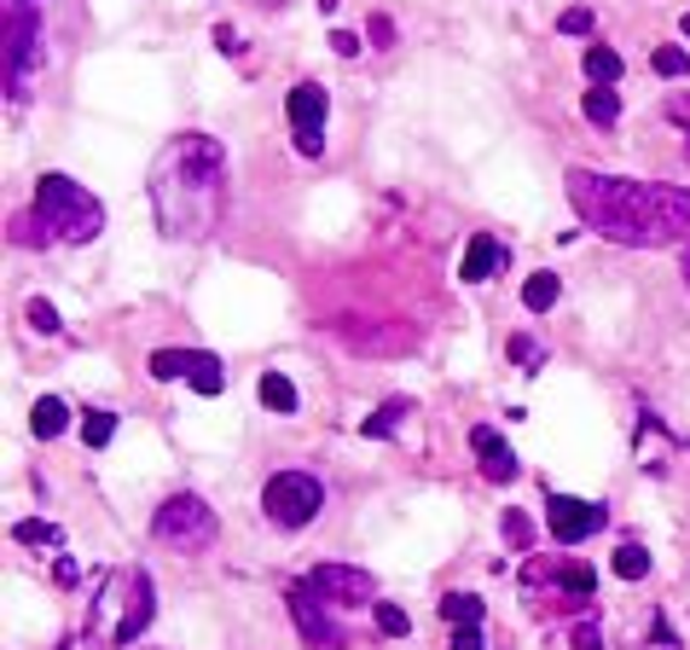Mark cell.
I'll use <instances>...</instances> for the list:
<instances>
[{
    "mask_svg": "<svg viewBox=\"0 0 690 650\" xmlns=\"http://www.w3.org/2000/svg\"><path fill=\"white\" fill-rule=\"evenodd\" d=\"M337 337L360 355H406L412 349V332H406V325H395V332H365V320H342Z\"/></svg>",
    "mask_w": 690,
    "mask_h": 650,
    "instance_id": "cell-13",
    "label": "cell"
},
{
    "mask_svg": "<svg viewBox=\"0 0 690 650\" xmlns=\"http://www.w3.org/2000/svg\"><path fill=\"white\" fill-rule=\"evenodd\" d=\"M545 528H552L557 546H580L586 535H598V528H603V505L575 500V494H552V500H545Z\"/></svg>",
    "mask_w": 690,
    "mask_h": 650,
    "instance_id": "cell-10",
    "label": "cell"
},
{
    "mask_svg": "<svg viewBox=\"0 0 690 650\" xmlns=\"http://www.w3.org/2000/svg\"><path fill=\"white\" fill-rule=\"evenodd\" d=\"M7 238H12V244H24V250H41V244H53L47 221H41L35 210H30V215H12V221H7Z\"/></svg>",
    "mask_w": 690,
    "mask_h": 650,
    "instance_id": "cell-20",
    "label": "cell"
},
{
    "mask_svg": "<svg viewBox=\"0 0 690 650\" xmlns=\"http://www.w3.org/2000/svg\"><path fill=\"white\" fill-rule=\"evenodd\" d=\"M151 616H157V586H151L146 569H134V581H128V609H122V621H116L111 645H116V650H128L139 634H146V621H151Z\"/></svg>",
    "mask_w": 690,
    "mask_h": 650,
    "instance_id": "cell-11",
    "label": "cell"
},
{
    "mask_svg": "<svg viewBox=\"0 0 690 650\" xmlns=\"http://www.w3.org/2000/svg\"><path fill=\"white\" fill-rule=\"evenodd\" d=\"M453 650H482V627H453Z\"/></svg>",
    "mask_w": 690,
    "mask_h": 650,
    "instance_id": "cell-37",
    "label": "cell"
},
{
    "mask_svg": "<svg viewBox=\"0 0 690 650\" xmlns=\"http://www.w3.org/2000/svg\"><path fill=\"white\" fill-rule=\"evenodd\" d=\"M151 540L174 546V552H210L220 540V517L210 512V500H197V494H169L151 512Z\"/></svg>",
    "mask_w": 690,
    "mask_h": 650,
    "instance_id": "cell-4",
    "label": "cell"
},
{
    "mask_svg": "<svg viewBox=\"0 0 690 650\" xmlns=\"http://www.w3.org/2000/svg\"><path fill=\"white\" fill-rule=\"evenodd\" d=\"M505 349H511V360H517V366H545V349H540L534 337H522V332H517L511 343H505Z\"/></svg>",
    "mask_w": 690,
    "mask_h": 650,
    "instance_id": "cell-32",
    "label": "cell"
},
{
    "mask_svg": "<svg viewBox=\"0 0 690 650\" xmlns=\"http://www.w3.org/2000/svg\"><path fill=\"white\" fill-rule=\"evenodd\" d=\"M284 604H291V621H296V634H302V645H308V650H349V634H342V621H337L342 609L325 604L314 586H308V575L291 581Z\"/></svg>",
    "mask_w": 690,
    "mask_h": 650,
    "instance_id": "cell-7",
    "label": "cell"
},
{
    "mask_svg": "<svg viewBox=\"0 0 690 650\" xmlns=\"http://www.w3.org/2000/svg\"><path fill=\"white\" fill-rule=\"evenodd\" d=\"M308 586L325 598V604H337V609H360V604H377V581H372V569H354V563H319Z\"/></svg>",
    "mask_w": 690,
    "mask_h": 650,
    "instance_id": "cell-9",
    "label": "cell"
},
{
    "mask_svg": "<svg viewBox=\"0 0 690 650\" xmlns=\"http://www.w3.org/2000/svg\"><path fill=\"white\" fill-rule=\"evenodd\" d=\"M649 70H656V76H667V81H674V76H685V70H690V47H667V41H661V47L649 53Z\"/></svg>",
    "mask_w": 690,
    "mask_h": 650,
    "instance_id": "cell-26",
    "label": "cell"
},
{
    "mask_svg": "<svg viewBox=\"0 0 690 650\" xmlns=\"http://www.w3.org/2000/svg\"><path fill=\"white\" fill-rule=\"evenodd\" d=\"M261 512H268L273 528H308L325 512V488L308 471H279L261 488Z\"/></svg>",
    "mask_w": 690,
    "mask_h": 650,
    "instance_id": "cell-5",
    "label": "cell"
},
{
    "mask_svg": "<svg viewBox=\"0 0 690 650\" xmlns=\"http://www.w3.org/2000/svg\"><path fill=\"white\" fill-rule=\"evenodd\" d=\"M499 261H505L499 238H494V233H476L471 250H464V261H459V279H464V284H482V279L499 273Z\"/></svg>",
    "mask_w": 690,
    "mask_h": 650,
    "instance_id": "cell-14",
    "label": "cell"
},
{
    "mask_svg": "<svg viewBox=\"0 0 690 650\" xmlns=\"http://www.w3.org/2000/svg\"><path fill=\"white\" fill-rule=\"evenodd\" d=\"M70 418H76V413H70L58 395H41V401L30 406V436H35V441H53V436L70 430Z\"/></svg>",
    "mask_w": 690,
    "mask_h": 650,
    "instance_id": "cell-15",
    "label": "cell"
},
{
    "mask_svg": "<svg viewBox=\"0 0 690 650\" xmlns=\"http://www.w3.org/2000/svg\"><path fill=\"white\" fill-rule=\"evenodd\" d=\"M661 116H667V122H679V128H685V157H690V93H674V99L661 105Z\"/></svg>",
    "mask_w": 690,
    "mask_h": 650,
    "instance_id": "cell-33",
    "label": "cell"
},
{
    "mask_svg": "<svg viewBox=\"0 0 690 650\" xmlns=\"http://www.w3.org/2000/svg\"><path fill=\"white\" fill-rule=\"evenodd\" d=\"M557 296H563V279H557V273H528V284H522L528 314H552Z\"/></svg>",
    "mask_w": 690,
    "mask_h": 650,
    "instance_id": "cell-16",
    "label": "cell"
},
{
    "mask_svg": "<svg viewBox=\"0 0 690 650\" xmlns=\"http://www.w3.org/2000/svg\"><path fill=\"white\" fill-rule=\"evenodd\" d=\"M568 203L592 233L626 250H661V244L690 238V192L667 180H626L598 169H568Z\"/></svg>",
    "mask_w": 690,
    "mask_h": 650,
    "instance_id": "cell-1",
    "label": "cell"
},
{
    "mask_svg": "<svg viewBox=\"0 0 690 650\" xmlns=\"http://www.w3.org/2000/svg\"><path fill=\"white\" fill-rule=\"evenodd\" d=\"M12 540H18V546H65V535H58L53 523H18Z\"/></svg>",
    "mask_w": 690,
    "mask_h": 650,
    "instance_id": "cell-30",
    "label": "cell"
},
{
    "mask_svg": "<svg viewBox=\"0 0 690 650\" xmlns=\"http://www.w3.org/2000/svg\"><path fill=\"white\" fill-rule=\"evenodd\" d=\"M505 540H511V546H522V552H528V546H534V523H528L522 512H505Z\"/></svg>",
    "mask_w": 690,
    "mask_h": 650,
    "instance_id": "cell-31",
    "label": "cell"
},
{
    "mask_svg": "<svg viewBox=\"0 0 690 650\" xmlns=\"http://www.w3.org/2000/svg\"><path fill=\"white\" fill-rule=\"evenodd\" d=\"M406 413H412V401H389V406H377V413L360 424V436H372V441H377V436H395V424H400Z\"/></svg>",
    "mask_w": 690,
    "mask_h": 650,
    "instance_id": "cell-22",
    "label": "cell"
},
{
    "mask_svg": "<svg viewBox=\"0 0 690 650\" xmlns=\"http://www.w3.org/2000/svg\"><path fill=\"white\" fill-rule=\"evenodd\" d=\"M557 30H563V35H586V30H592V12H586V7H568V12L557 18Z\"/></svg>",
    "mask_w": 690,
    "mask_h": 650,
    "instance_id": "cell-34",
    "label": "cell"
},
{
    "mask_svg": "<svg viewBox=\"0 0 690 650\" xmlns=\"http://www.w3.org/2000/svg\"><path fill=\"white\" fill-rule=\"evenodd\" d=\"M151 215L162 238H210L227 210V152L210 134H180L151 162Z\"/></svg>",
    "mask_w": 690,
    "mask_h": 650,
    "instance_id": "cell-2",
    "label": "cell"
},
{
    "mask_svg": "<svg viewBox=\"0 0 690 650\" xmlns=\"http://www.w3.org/2000/svg\"><path fill=\"white\" fill-rule=\"evenodd\" d=\"M568 645H575V650H603V639H598V621L586 616V621L575 627V634H568Z\"/></svg>",
    "mask_w": 690,
    "mask_h": 650,
    "instance_id": "cell-35",
    "label": "cell"
},
{
    "mask_svg": "<svg viewBox=\"0 0 690 650\" xmlns=\"http://www.w3.org/2000/svg\"><path fill=\"white\" fill-rule=\"evenodd\" d=\"M471 447H476V459H482V477H487V482H517L522 464H517V453L505 447V436L494 430V424H476V430H471Z\"/></svg>",
    "mask_w": 690,
    "mask_h": 650,
    "instance_id": "cell-12",
    "label": "cell"
},
{
    "mask_svg": "<svg viewBox=\"0 0 690 650\" xmlns=\"http://www.w3.org/2000/svg\"><path fill=\"white\" fill-rule=\"evenodd\" d=\"M441 616L453 627H482V598L476 593H446L441 598Z\"/></svg>",
    "mask_w": 690,
    "mask_h": 650,
    "instance_id": "cell-21",
    "label": "cell"
},
{
    "mask_svg": "<svg viewBox=\"0 0 690 650\" xmlns=\"http://www.w3.org/2000/svg\"><path fill=\"white\" fill-rule=\"evenodd\" d=\"M192 390H197V395H220V390H227V372H220L215 355H197V360H192Z\"/></svg>",
    "mask_w": 690,
    "mask_h": 650,
    "instance_id": "cell-23",
    "label": "cell"
},
{
    "mask_svg": "<svg viewBox=\"0 0 690 650\" xmlns=\"http://www.w3.org/2000/svg\"><path fill=\"white\" fill-rule=\"evenodd\" d=\"M372 616H377V634L383 639H406V634H412V616H406L400 604H372Z\"/></svg>",
    "mask_w": 690,
    "mask_h": 650,
    "instance_id": "cell-27",
    "label": "cell"
},
{
    "mask_svg": "<svg viewBox=\"0 0 690 650\" xmlns=\"http://www.w3.org/2000/svg\"><path fill=\"white\" fill-rule=\"evenodd\" d=\"M615 575L621 581H644L649 575V552H644V546H615Z\"/></svg>",
    "mask_w": 690,
    "mask_h": 650,
    "instance_id": "cell-29",
    "label": "cell"
},
{
    "mask_svg": "<svg viewBox=\"0 0 690 650\" xmlns=\"http://www.w3.org/2000/svg\"><path fill=\"white\" fill-rule=\"evenodd\" d=\"M256 395H261V406H268V413H296V383L284 378V372H261Z\"/></svg>",
    "mask_w": 690,
    "mask_h": 650,
    "instance_id": "cell-17",
    "label": "cell"
},
{
    "mask_svg": "<svg viewBox=\"0 0 690 650\" xmlns=\"http://www.w3.org/2000/svg\"><path fill=\"white\" fill-rule=\"evenodd\" d=\"M679 35H685V41H690V12H685V18H679Z\"/></svg>",
    "mask_w": 690,
    "mask_h": 650,
    "instance_id": "cell-40",
    "label": "cell"
},
{
    "mask_svg": "<svg viewBox=\"0 0 690 650\" xmlns=\"http://www.w3.org/2000/svg\"><path fill=\"white\" fill-rule=\"evenodd\" d=\"M331 53H337V58H354V53H360V35H354V30H331Z\"/></svg>",
    "mask_w": 690,
    "mask_h": 650,
    "instance_id": "cell-36",
    "label": "cell"
},
{
    "mask_svg": "<svg viewBox=\"0 0 690 650\" xmlns=\"http://www.w3.org/2000/svg\"><path fill=\"white\" fill-rule=\"evenodd\" d=\"M41 58V24L30 0H7V99L24 105L30 99V70Z\"/></svg>",
    "mask_w": 690,
    "mask_h": 650,
    "instance_id": "cell-6",
    "label": "cell"
},
{
    "mask_svg": "<svg viewBox=\"0 0 690 650\" xmlns=\"http://www.w3.org/2000/svg\"><path fill=\"white\" fill-rule=\"evenodd\" d=\"M372 41H377V47H389V41H395V24H389V18H372Z\"/></svg>",
    "mask_w": 690,
    "mask_h": 650,
    "instance_id": "cell-38",
    "label": "cell"
},
{
    "mask_svg": "<svg viewBox=\"0 0 690 650\" xmlns=\"http://www.w3.org/2000/svg\"><path fill=\"white\" fill-rule=\"evenodd\" d=\"M284 111H291V128H296V152H302V157H319V152H325V116H331V93H325L319 81H296L291 99H284Z\"/></svg>",
    "mask_w": 690,
    "mask_h": 650,
    "instance_id": "cell-8",
    "label": "cell"
},
{
    "mask_svg": "<svg viewBox=\"0 0 690 650\" xmlns=\"http://www.w3.org/2000/svg\"><path fill=\"white\" fill-rule=\"evenodd\" d=\"M679 268H685V284H690V244H685V261H679Z\"/></svg>",
    "mask_w": 690,
    "mask_h": 650,
    "instance_id": "cell-39",
    "label": "cell"
},
{
    "mask_svg": "<svg viewBox=\"0 0 690 650\" xmlns=\"http://www.w3.org/2000/svg\"><path fill=\"white\" fill-rule=\"evenodd\" d=\"M580 111H586V122H598V128H615V116H621V93L615 88H592L580 99Z\"/></svg>",
    "mask_w": 690,
    "mask_h": 650,
    "instance_id": "cell-19",
    "label": "cell"
},
{
    "mask_svg": "<svg viewBox=\"0 0 690 650\" xmlns=\"http://www.w3.org/2000/svg\"><path fill=\"white\" fill-rule=\"evenodd\" d=\"M192 360L197 355H186V349H157L151 355V378H162V383H169V378H192Z\"/></svg>",
    "mask_w": 690,
    "mask_h": 650,
    "instance_id": "cell-25",
    "label": "cell"
},
{
    "mask_svg": "<svg viewBox=\"0 0 690 650\" xmlns=\"http://www.w3.org/2000/svg\"><path fill=\"white\" fill-rule=\"evenodd\" d=\"M24 314H30V325H35L41 337H58V332H65V320H58V309H53L47 296H30V302H24Z\"/></svg>",
    "mask_w": 690,
    "mask_h": 650,
    "instance_id": "cell-28",
    "label": "cell"
},
{
    "mask_svg": "<svg viewBox=\"0 0 690 650\" xmlns=\"http://www.w3.org/2000/svg\"><path fill=\"white\" fill-rule=\"evenodd\" d=\"M111 436H116V413H105V406H93V413H81V441H88L93 453H99V447H105Z\"/></svg>",
    "mask_w": 690,
    "mask_h": 650,
    "instance_id": "cell-24",
    "label": "cell"
},
{
    "mask_svg": "<svg viewBox=\"0 0 690 650\" xmlns=\"http://www.w3.org/2000/svg\"><path fill=\"white\" fill-rule=\"evenodd\" d=\"M35 215L47 221L53 238L65 244H93L105 233V203H99L88 187H76L70 175H41L35 180Z\"/></svg>",
    "mask_w": 690,
    "mask_h": 650,
    "instance_id": "cell-3",
    "label": "cell"
},
{
    "mask_svg": "<svg viewBox=\"0 0 690 650\" xmlns=\"http://www.w3.org/2000/svg\"><path fill=\"white\" fill-rule=\"evenodd\" d=\"M621 53L615 47H586V76H592V88H615L621 81Z\"/></svg>",
    "mask_w": 690,
    "mask_h": 650,
    "instance_id": "cell-18",
    "label": "cell"
}]
</instances>
